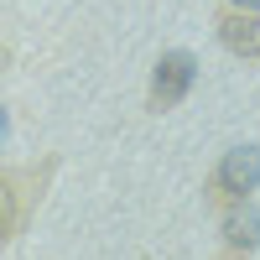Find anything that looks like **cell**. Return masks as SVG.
Here are the masks:
<instances>
[{
  "instance_id": "obj_2",
  "label": "cell",
  "mask_w": 260,
  "mask_h": 260,
  "mask_svg": "<svg viewBox=\"0 0 260 260\" xmlns=\"http://www.w3.org/2000/svg\"><path fill=\"white\" fill-rule=\"evenodd\" d=\"M260 187V146H234L224 151L219 172H213V192L219 198H245Z\"/></svg>"
},
{
  "instance_id": "obj_6",
  "label": "cell",
  "mask_w": 260,
  "mask_h": 260,
  "mask_svg": "<svg viewBox=\"0 0 260 260\" xmlns=\"http://www.w3.org/2000/svg\"><path fill=\"white\" fill-rule=\"evenodd\" d=\"M0 136H6V110H0Z\"/></svg>"
},
{
  "instance_id": "obj_4",
  "label": "cell",
  "mask_w": 260,
  "mask_h": 260,
  "mask_svg": "<svg viewBox=\"0 0 260 260\" xmlns=\"http://www.w3.org/2000/svg\"><path fill=\"white\" fill-rule=\"evenodd\" d=\"M224 240L234 250H255L260 245V208H234L224 219Z\"/></svg>"
},
{
  "instance_id": "obj_1",
  "label": "cell",
  "mask_w": 260,
  "mask_h": 260,
  "mask_svg": "<svg viewBox=\"0 0 260 260\" xmlns=\"http://www.w3.org/2000/svg\"><path fill=\"white\" fill-rule=\"evenodd\" d=\"M192 78H198V62L192 52H161L156 57V73H151V110H172V104H182Z\"/></svg>"
},
{
  "instance_id": "obj_5",
  "label": "cell",
  "mask_w": 260,
  "mask_h": 260,
  "mask_svg": "<svg viewBox=\"0 0 260 260\" xmlns=\"http://www.w3.org/2000/svg\"><path fill=\"white\" fill-rule=\"evenodd\" d=\"M234 6H240V11H260V0H234Z\"/></svg>"
},
{
  "instance_id": "obj_3",
  "label": "cell",
  "mask_w": 260,
  "mask_h": 260,
  "mask_svg": "<svg viewBox=\"0 0 260 260\" xmlns=\"http://www.w3.org/2000/svg\"><path fill=\"white\" fill-rule=\"evenodd\" d=\"M219 42L234 57H260V11H229L219 21Z\"/></svg>"
}]
</instances>
